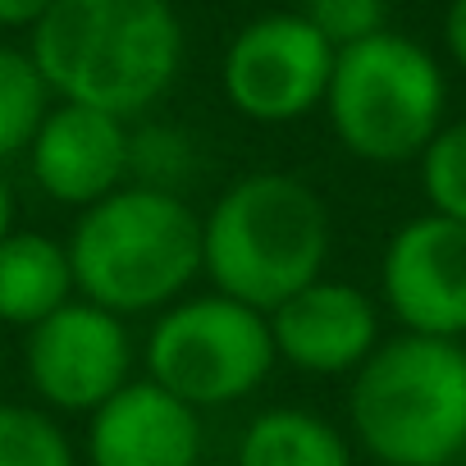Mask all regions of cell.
<instances>
[{
    "label": "cell",
    "mask_w": 466,
    "mask_h": 466,
    "mask_svg": "<svg viewBox=\"0 0 466 466\" xmlns=\"http://www.w3.org/2000/svg\"><path fill=\"white\" fill-rule=\"evenodd\" d=\"M183 51L174 0H56L28 33V56L51 101L92 106L128 124L169 96Z\"/></svg>",
    "instance_id": "cell-1"
},
{
    "label": "cell",
    "mask_w": 466,
    "mask_h": 466,
    "mask_svg": "<svg viewBox=\"0 0 466 466\" xmlns=\"http://www.w3.org/2000/svg\"><path fill=\"white\" fill-rule=\"evenodd\" d=\"M329 248V201L289 169H252L201 210V279L266 316L325 275Z\"/></svg>",
    "instance_id": "cell-2"
},
{
    "label": "cell",
    "mask_w": 466,
    "mask_h": 466,
    "mask_svg": "<svg viewBox=\"0 0 466 466\" xmlns=\"http://www.w3.org/2000/svg\"><path fill=\"white\" fill-rule=\"evenodd\" d=\"M65 248L78 298L124 320L160 316L201 279V215L183 192L124 183L74 215Z\"/></svg>",
    "instance_id": "cell-3"
},
{
    "label": "cell",
    "mask_w": 466,
    "mask_h": 466,
    "mask_svg": "<svg viewBox=\"0 0 466 466\" xmlns=\"http://www.w3.org/2000/svg\"><path fill=\"white\" fill-rule=\"evenodd\" d=\"M348 439L375 466H452L466 452V343L384 339L348 380Z\"/></svg>",
    "instance_id": "cell-4"
},
{
    "label": "cell",
    "mask_w": 466,
    "mask_h": 466,
    "mask_svg": "<svg viewBox=\"0 0 466 466\" xmlns=\"http://www.w3.org/2000/svg\"><path fill=\"white\" fill-rule=\"evenodd\" d=\"M325 115L352 160L407 165L448 124V78L416 37L384 28L334 56Z\"/></svg>",
    "instance_id": "cell-5"
},
{
    "label": "cell",
    "mask_w": 466,
    "mask_h": 466,
    "mask_svg": "<svg viewBox=\"0 0 466 466\" xmlns=\"http://www.w3.org/2000/svg\"><path fill=\"white\" fill-rule=\"evenodd\" d=\"M142 366L147 380H156L201 416L238 407L257 398L279 366L270 316L215 289L187 293L151 316Z\"/></svg>",
    "instance_id": "cell-6"
},
{
    "label": "cell",
    "mask_w": 466,
    "mask_h": 466,
    "mask_svg": "<svg viewBox=\"0 0 466 466\" xmlns=\"http://www.w3.org/2000/svg\"><path fill=\"white\" fill-rule=\"evenodd\" d=\"M137 366V339L124 316L74 298L24 334V380L33 402L51 416H92L106 407Z\"/></svg>",
    "instance_id": "cell-7"
},
{
    "label": "cell",
    "mask_w": 466,
    "mask_h": 466,
    "mask_svg": "<svg viewBox=\"0 0 466 466\" xmlns=\"http://www.w3.org/2000/svg\"><path fill=\"white\" fill-rule=\"evenodd\" d=\"M334 46L302 15H261L233 33L219 60V87L233 115L252 124H298L325 110Z\"/></svg>",
    "instance_id": "cell-8"
},
{
    "label": "cell",
    "mask_w": 466,
    "mask_h": 466,
    "mask_svg": "<svg viewBox=\"0 0 466 466\" xmlns=\"http://www.w3.org/2000/svg\"><path fill=\"white\" fill-rule=\"evenodd\" d=\"M380 302L420 339H466V224L434 210L402 219L380 257Z\"/></svg>",
    "instance_id": "cell-9"
},
{
    "label": "cell",
    "mask_w": 466,
    "mask_h": 466,
    "mask_svg": "<svg viewBox=\"0 0 466 466\" xmlns=\"http://www.w3.org/2000/svg\"><path fill=\"white\" fill-rule=\"evenodd\" d=\"M270 339L279 366L311 380H352L384 343V316L352 279L320 275L270 311Z\"/></svg>",
    "instance_id": "cell-10"
},
{
    "label": "cell",
    "mask_w": 466,
    "mask_h": 466,
    "mask_svg": "<svg viewBox=\"0 0 466 466\" xmlns=\"http://www.w3.org/2000/svg\"><path fill=\"white\" fill-rule=\"evenodd\" d=\"M128 119L92 106L51 101L24 160L37 192L65 210H87L128 183Z\"/></svg>",
    "instance_id": "cell-11"
},
{
    "label": "cell",
    "mask_w": 466,
    "mask_h": 466,
    "mask_svg": "<svg viewBox=\"0 0 466 466\" xmlns=\"http://www.w3.org/2000/svg\"><path fill=\"white\" fill-rule=\"evenodd\" d=\"M201 411H192L147 375L128 380L106 407L87 416L83 430L87 466H201Z\"/></svg>",
    "instance_id": "cell-12"
},
{
    "label": "cell",
    "mask_w": 466,
    "mask_h": 466,
    "mask_svg": "<svg viewBox=\"0 0 466 466\" xmlns=\"http://www.w3.org/2000/svg\"><path fill=\"white\" fill-rule=\"evenodd\" d=\"M74 266L65 238L37 228H15L0 243V325L28 334L65 302H74Z\"/></svg>",
    "instance_id": "cell-13"
},
{
    "label": "cell",
    "mask_w": 466,
    "mask_h": 466,
    "mask_svg": "<svg viewBox=\"0 0 466 466\" xmlns=\"http://www.w3.org/2000/svg\"><path fill=\"white\" fill-rule=\"evenodd\" d=\"M233 466H357V448L343 425L311 407H266L243 425Z\"/></svg>",
    "instance_id": "cell-14"
},
{
    "label": "cell",
    "mask_w": 466,
    "mask_h": 466,
    "mask_svg": "<svg viewBox=\"0 0 466 466\" xmlns=\"http://www.w3.org/2000/svg\"><path fill=\"white\" fill-rule=\"evenodd\" d=\"M51 110V87L42 83L28 46H0V165L28 151L37 124Z\"/></svg>",
    "instance_id": "cell-15"
},
{
    "label": "cell",
    "mask_w": 466,
    "mask_h": 466,
    "mask_svg": "<svg viewBox=\"0 0 466 466\" xmlns=\"http://www.w3.org/2000/svg\"><path fill=\"white\" fill-rule=\"evenodd\" d=\"M0 466H78V448L46 407L0 398Z\"/></svg>",
    "instance_id": "cell-16"
},
{
    "label": "cell",
    "mask_w": 466,
    "mask_h": 466,
    "mask_svg": "<svg viewBox=\"0 0 466 466\" xmlns=\"http://www.w3.org/2000/svg\"><path fill=\"white\" fill-rule=\"evenodd\" d=\"M197 174V142L174 124H137L128 133V183L183 192V183Z\"/></svg>",
    "instance_id": "cell-17"
},
{
    "label": "cell",
    "mask_w": 466,
    "mask_h": 466,
    "mask_svg": "<svg viewBox=\"0 0 466 466\" xmlns=\"http://www.w3.org/2000/svg\"><path fill=\"white\" fill-rule=\"evenodd\" d=\"M416 165H420V192L430 210L466 224V119L443 124Z\"/></svg>",
    "instance_id": "cell-18"
},
{
    "label": "cell",
    "mask_w": 466,
    "mask_h": 466,
    "mask_svg": "<svg viewBox=\"0 0 466 466\" xmlns=\"http://www.w3.org/2000/svg\"><path fill=\"white\" fill-rule=\"evenodd\" d=\"M298 15H302L334 51H343V46H357V42L384 33L389 0H302Z\"/></svg>",
    "instance_id": "cell-19"
},
{
    "label": "cell",
    "mask_w": 466,
    "mask_h": 466,
    "mask_svg": "<svg viewBox=\"0 0 466 466\" xmlns=\"http://www.w3.org/2000/svg\"><path fill=\"white\" fill-rule=\"evenodd\" d=\"M56 0H0V28H37Z\"/></svg>",
    "instance_id": "cell-20"
},
{
    "label": "cell",
    "mask_w": 466,
    "mask_h": 466,
    "mask_svg": "<svg viewBox=\"0 0 466 466\" xmlns=\"http://www.w3.org/2000/svg\"><path fill=\"white\" fill-rule=\"evenodd\" d=\"M443 46H448L452 65L466 74V0H452L443 15Z\"/></svg>",
    "instance_id": "cell-21"
},
{
    "label": "cell",
    "mask_w": 466,
    "mask_h": 466,
    "mask_svg": "<svg viewBox=\"0 0 466 466\" xmlns=\"http://www.w3.org/2000/svg\"><path fill=\"white\" fill-rule=\"evenodd\" d=\"M15 228H19V197H15L10 178L0 174V243H5Z\"/></svg>",
    "instance_id": "cell-22"
},
{
    "label": "cell",
    "mask_w": 466,
    "mask_h": 466,
    "mask_svg": "<svg viewBox=\"0 0 466 466\" xmlns=\"http://www.w3.org/2000/svg\"><path fill=\"white\" fill-rule=\"evenodd\" d=\"M243 5H257V0H243Z\"/></svg>",
    "instance_id": "cell-23"
},
{
    "label": "cell",
    "mask_w": 466,
    "mask_h": 466,
    "mask_svg": "<svg viewBox=\"0 0 466 466\" xmlns=\"http://www.w3.org/2000/svg\"><path fill=\"white\" fill-rule=\"evenodd\" d=\"M461 343H466V339H461Z\"/></svg>",
    "instance_id": "cell-24"
}]
</instances>
